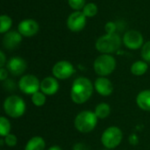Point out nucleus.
Wrapping results in <instances>:
<instances>
[{"mask_svg":"<svg viewBox=\"0 0 150 150\" xmlns=\"http://www.w3.org/2000/svg\"><path fill=\"white\" fill-rule=\"evenodd\" d=\"M93 90L94 84L89 78L79 76L72 83L70 89V98L73 103L76 105H83L91 98Z\"/></svg>","mask_w":150,"mask_h":150,"instance_id":"obj_1","label":"nucleus"},{"mask_svg":"<svg viewBox=\"0 0 150 150\" xmlns=\"http://www.w3.org/2000/svg\"><path fill=\"white\" fill-rule=\"evenodd\" d=\"M4 113L12 119H18L24 115L26 110V105L24 99L18 95L8 96L3 104Z\"/></svg>","mask_w":150,"mask_h":150,"instance_id":"obj_2","label":"nucleus"},{"mask_svg":"<svg viewBox=\"0 0 150 150\" xmlns=\"http://www.w3.org/2000/svg\"><path fill=\"white\" fill-rule=\"evenodd\" d=\"M98 118L94 112L88 110L82 111L76 116L74 120V127L78 132L88 134L95 129L98 124Z\"/></svg>","mask_w":150,"mask_h":150,"instance_id":"obj_3","label":"nucleus"},{"mask_svg":"<svg viewBox=\"0 0 150 150\" xmlns=\"http://www.w3.org/2000/svg\"><path fill=\"white\" fill-rule=\"evenodd\" d=\"M121 38L119 34H105L99 37L95 44L96 49L101 54H111L117 52L121 46Z\"/></svg>","mask_w":150,"mask_h":150,"instance_id":"obj_4","label":"nucleus"},{"mask_svg":"<svg viewBox=\"0 0 150 150\" xmlns=\"http://www.w3.org/2000/svg\"><path fill=\"white\" fill-rule=\"evenodd\" d=\"M116 68V60L111 54H102L98 56L93 63L95 73L99 76H107L111 75Z\"/></svg>","mask_w":150,"mask_h":150,"instance_id":"obj_5","label":"nucleus"},{"mask_svg":"<svg viewBox=\"0 0 150 150\" xmlns=\"http://www.w3.org/2000/svg\"><path fill=\"white\" fill-rule=\"evenodd\" d=\"M123 133L121 129L116 126L107 127L101 135V143L107 149H116L122 142Z\"/></svg>","mask_w":150,"mask_h":150,"instance_id":"obj_6","label":"nucleus"},{"mask_svg":"<svg viewBox=\"0 0 150 150\" xmlns=\"http://www.w3.org/2000/svg\"><path fill=\"white\" fill-rule=\"evenodd\" d=\"M18 87L24 94L32 96L40 90V81L37 76L33 75H24L19 79Z\"/></svg>","mask_w":150,"mask_h":150,"instance_id":"obj_7","label":"nucleus"},{"mask_svg":"<svg viewBox=\"0 0 150 150\" xmlns=\"http://www.w3.org/2000/svg\"><path fill=\"white\" fill-rule=\"evenodd\" d=\"M76 72L73 64L69 61H59L52 69L53 76L59 80H66L72 76Z\"/></svg>","mask_w":150,"mask_h":150,"instance_id":"obj_8","label":"nucleus"},{"mask_svg":"<svg viewBox=\"0 0 150 150\" xmlns=\"http://www.w3.org/2000/svg\"><path fill=\"white\" fill-rule=\"evenodd\" d=\"M122 41L127 48L137 50L143 46V36L139 31L129 30L124 34Z\"/></svg>","mask_w":150,"mask_h":150,"instance_id":"obj_9","label":"nucleus"},{"mask_svg":"<svg viewBox=\"0 0 150 150\" xmlns=\"http://www.w3.org/2000/svg\"><path fill=\"white\" fill-rule=\"evenodd\" d=\"M86 25V17L83 11H76L72 12L67 19V26L72 32H79Z\"/></svg>","mask_w":150,"mask_h":150,"instance_id":"obj_10","label":"nucleus"},{"mask_svg":"<svg viewBox=\"0 0 150 150\" xmlns=\"http://www.w3.org/2000/svg\"><path fill=\"white\" fill-rule=\"evenodd\" d=\"M26 68H27L26 62L23 58L18 56L11 58L6 63V69H8L9 73H11L12 76H21L22 74H24Z\"/></svg>","mask_w":150,"mask_h":150,"instance_id":"obj_11","label":"nucleus"},{"mask_svg":"<svg viewBox=\"0 0 150 150\" xmlns=\"http://www.w3.org/2000/svg\"><path fill=\"white\" fill-rule=\"evenodd\" d=\"M18 31L24 37H33L37 34L39 31V24L32 18H26L19 22Z\"/></svg>","mask_w":150,"mask_h":150,"instance_id":"obj_12","label":"nucleus"},{"mask_svg":"<svg viewBox=\"0 0 150 150\" xmlns=\"http://www.w3.org/2000/svg\"><path fill=\"white\" fill-rule=\"evenodd\" d=\"M95 91L102 97H109L113 92L112 83L105 76H99L94 82Z\"/></svg>","mask_w":150,"mask_h":150,"instance_id":"obj_13","label":"nucleus"},{"mask_svg":"<svg viewBox=\"0 0 150 150\" xmlns=\"http://www.w3.org/2000/svg\"><path fill=\"white\" fill-rule=\"evenodd\" d=\"M59 83L54 76H47L40 81V91L46 96H54L59 91Z\"/></svg>","mask_w":150,"mask_h":150,"instance_id":"obj_14","label":"nucleus"},{"mask_svg":"<svg viewBox=\"0 0 150 150\" xmlns=\"http://www.w3.org/2000/svg\"><path fill=\"white\" fill-rule=\"evenodd\" d=\"M22 41V35L18 31L7 32L3 38V45L6 49L11 50L17 47Z\"/></svg>","mask_w":150,"mask_h":150,"instance_id":"obj_15","label":"nucleus"},{"mask_svg":"<svg viewBox=\"0 0 150 150\" xmlns=\"http://www.w3.org/2000/svg\"><path fill=\"white\" fill-rule=\"evenodd\" d=\"M136 104L140 109L145 112H150V90H143L138 93Z\"/></svg>","mask_w":150,"mask_h":150,"instance_id":"obj_16","label":"nucleus"},{"mask_svg":"<svg viewBox=\"0 0 150 150\" xmlns=\"http://www.w3.org/2000/svg\"><path fill=\"white\" fill-rule=\"evenodd\" d=\"M45 140L40 136H33L26 142L24 150H45Z\"/></svg>","mask_w":150,"mask_h":150,"instance_id":"obj_17","label":"nucleus"},{"mask_svg":"<svg viewBox=\"0 0 150 150\" xmlns=\"http://www.w3.org/2000/svg\"><path fill=\"white\" fill-rule=\"evenodd\" d=\"M149 69V65L145 61H136L130 68V71L134 76H141L146 74Z\"/></svg>","mask_w":150,"mask_h":150,"instance_id":"obj_18","label":"nucleus"},{"mask_svg":"<svg viewBox=\"0 0 150 150\" xmlns=\"http://www.w3.org/2000/svg\"><path fill=\"white\" fill-rule=\"evenodd\" d=\"M111 112H112L111 106L107 103L98 104L95 107V110H94L96 116L100 120H104V119H106L107 117H109V115L111 114Z\"/></svg>","mask_w":150,"mask_h":150,"instance_id":"obj_19","label":"nucleus"},{"mask_svg":"<svg viewBox=\"0 0 150 150\" xmlns=\"http://www.w3.org/2000/svg\"><path fill=\"white\" fill-rule=\"evenodd\" d=\"M31 101L33 105H35L37 107H41L46 104L47 96L43 92L39 91L31 96Z\"/></svg>","mask_w":150,"mask_h":150,"instance_id":"obj_20","label":"nucleus"},{"mask_svg":"<svg viewBox=\"0 0 150 150\" xmlns=\"http://www.w3.org/2000/svg\"><path fill=\"white\" fill-rule=\"evenodd\" d=\"M11 122L9 121V120L6 117L2 116L0 118V135H1V138H4L6 135H8L9 134H11Z\"/></svg>","mask_w":150,"mask_h":150,"instance_id":"obj_21","label":"nucleus"},{"mask_svg":"<svg viewBox=\"0 0 150 150\" xmlns=\"http://www.w3.org/2000/svg\"><path fill=\"white\" fill-rule=\"evenodd\" d=\"M12 20L7 15H1L0 17V33H6L11 27Z\"/></svg>","mask_w":150,"mask_h":150,"instance_id":"obj_22","label":"nucleus"},{"mask_svg":"<svg viewBox=\"0 0 150 150\" xmlns=\"http://www.w3.org/2000/svg\"><path fill=\"white\" fill-rule=\"evenodd\" d=\"M98 6L94 3H88L85 4V6L83 9V13L85 15L86 18H91L97 15L98 13Z\"/></svg>","mask_w":150,"mask_h":150,"instance_id":"obj_23","label":"nucleus"},{"mask_svg":"<svg viewBox=\"0 0 150 150\" xmlns=\"http://www.w3.org/2000/svg\"><path fill=\"white\" fill-rule=\"evenodd\" d=\"M141 54L143 61L146 62H150V40L143 44Z\"/></svg>","mask_w":150,"mask_h":150,"instance_id":"obj_24","label":"nucleus"},{"mask_svg":"<svg viewBox=\"0 0 150 150\" xmlns=\"http://www.w3.org/2000/svg\"><path fill=\"white\" fill-rule=\"evenodd\" d=\"M69 5L75 11H80L85 6V0H68Z\"/></svg>","mask_w":150,"mask_h":150,"instance_id":"obj_25","label":"nucleus"},{"mask_svg":"<svg viewBox=\"0 0 150 150\" xmlns=\"http://www.w3.org/2000/svg\"><path fill=\"white\" fill-rule=\"evenodd\" d=\"M3 139H4V142L5 145L10 147V148L15 147L17 145V143H18L17 136L15 134H9L8 135H6Z\"/></svg>","mask_w":150,"mask_h":150,"instance_id":"obj_26","label":"nucleus"},{"mask_svg":"<svg viewBox=\"0 0 150 150\" xmlns=\"http://www.w3.org/2000/svg\"><path fill=\"white\" fill-rule=\"evenodd\" d=\"M3 87L7 91H12L16 89V83L12 79H6L3 82Z\"/></svg>","mask_w":150,"mask_h":150,"instance_id":"obj_27","label":"nucleus"},{"mask_svg":"<svg viewBox=\"0 0 150 150\" xmlns=\"http://www.w3.org/2000/svg\"><path fill=\"white\" fill-rule=\"evenodd\" d=\"M116 24L114 22H108L106 23V25H105V30L107 34H112V33H115V31H116Z\"/></svg>","mask_w":150,"mask_h":150,"instance_id":"obj_28","label":"nucleus"},{"mask_svg":"<svg viewBox=\"0 0 150 150\" xmlns=\"http://www.w3.org/2000/svg\"><path fill=\"white\" fill-rule=\"evenodd\" d=\"M128 142L132 146H136V145H138V143L140 142V139H139V137L137 136L136 134H132L129 135Z\"/></svg>","mask_w":150,"mask_h":150,"instance_id":"obj_29","label":"nucleus"},{"mask_svg":"<svg viewBox=\"0 0 150 150\" xmlns=\"http://www.w3.org/2000/svg\"><path fill=\"white\" fill-rule=\"evenodd\" d=\"M8 73H9V71H8L7 69H4V68L0 69V80L2 82L8 79Z\"/></svg>","mask_w":150,"mask_h":150,"instance_id":"obj_30","label":"nucleus"},{"mask_svg":"<svg viewBox=\"0 0 150 150\" xmlns=\"http://www.w3.org/2000/svg\"><path fill=\"white\" fill-rule=\"evenodd\" d=\"M73 150H90L87 145L83 142H77L74 145Z\"/></svg>","mask_w":150,"mask_h":150,"instance_id":"obj_31","label":"nucleus"},{"mask_svg":"<svg viewBox=\"0 0 150 150\" xmlns=\"http://www.w3.org/2000/svg\"><path fill=\"white\" fill-rule=\"evenodd\" d=\"M6 63L5 54L3 51H0V68H4Z\"/></svg>","mask_w":150,"mask_h":150,"instance_id":"obj_32","label":"nucleus"},{"mask_svg":"<svg viewBox=\"0 0 150 150\" xmlns=\"http://www.w3.org/2000/svg\"><path fill=\"white\" fill-rule=\"evenodd\" d=\"M47 150H62V148H61V147H59V146H52V147H50L49 149H47Z\"/></svg>","mask_w":150,"mask_h":150,"instance_id":"obj_33","label":"nucleus"},{"mask_svg":"<svg viewBox=\"0 0 150 150\" xmlns=\"http://www.w3.org/2000/svg\"><path fill=\"white\" fill-rule=\"evenodd\" d=\"M103 150H110V149H103Z\"/></svg>","mask_w":150,"mask_h":150,"instance_id":"obj_34","label":"nucleus"}]
</instances>
